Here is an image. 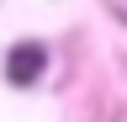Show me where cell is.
<instances>
[{
    "label": "cell",
    "instance_id": "cell-1",
    "mask_svg": "<svg viewBox=\"0 0 127 122\" xmlns=\"http://www.w3.org/2000/svg\"><path fill=\"white\" fill-rule=\"evenodd\" d=\"M42 64H48L42 42H21V48H11V58H5V74H11V85H32L42 74Z\"/></svg>",
    "mask_w": 127,
    "mask_h": 122
}]
</instances>
